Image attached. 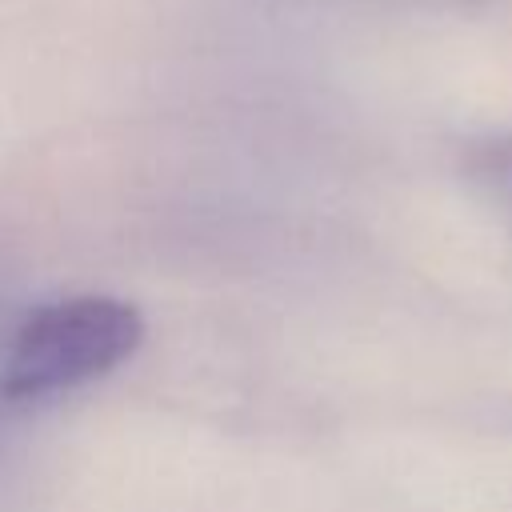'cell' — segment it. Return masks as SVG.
Here are the masks:
<instances>
[{
    "label": "cell",
    "mask_w": 512,
    "mask_h": 512,
    "mask_svg": "<svg viewBox=\"0 0 512 512\" xmlns=\"http://www.w3.org/2000/svg\"><path fill=\"white\" fill-rule=\"evenodd\" d=\"M144 320L116 296H64L28 304L8 352V392L20 408H32L56 392L80 388L136 352Z\"/></svg>",
    "instance_id": "obj_1"
},
{
    "label": "cell",
    "mask_w": 512,
    "mask_h": 512,
    "mask_svg": "<svg viewBox=\"0 0 512 512\" xmlns=\"http://www.w3.org/2000/svg\"><path fill=\"white\" fill-rule=\"evenodd\" d=\"M24 308L16 300V288H12V272H8V256L0 248V488L8 480V460L16 452V420L24 416V408L12 400L8 392V352H12V332L20 324Z\"/></svg>",
    "instance_id": "obj_2"
},
{
    "label": "cell",
    "mask_w": 512,
    "mask_h": 512,
    "mask_svg": "<svg viewBox=\"0 0 512 512\" xmlns=\"http://www.w3.org/2000/svg\"><path fill=\"white\" fill-rule=\"evenodd\" d=\"M468 176L512 224V132L488 136L468 152Z\"/></svg>",
    "instance_id": "obj_3"
}]
</instances>
